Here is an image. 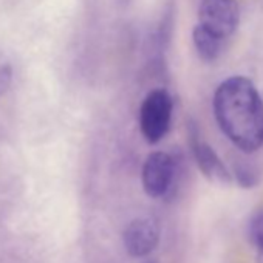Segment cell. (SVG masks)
I'll list each match as a JSON object with an SVG mask.
<instances>
[{
    "label": "cell",
    "mask_w": 263,
    "mask_h": 263,
    "mask_svg": "<svg viewBox=\"0 0 263 263\" xmlns=\"http://www.w3.org/2000/svg\"><path fill=\"white\" fill-rule=\"evenodd\" d=\"M125 251L132 257H146L155 251L160 243V228L152 218H135L122 234Z\"/></svg>",
    "instance_id": "8992f818"
},
{
    "label": "cell",
    "mask_w": 263,
    "mask_h": 263,
    "mask_svg": "<svg viewBox=\"0 0 263 263\" xmlns=\"http://www.w3.org/2000/svg\"><path fill=\"white\" fill-rule=\"evenodd\" d=\"M234 175L237 183L245 189H251L258 184V172L248 163H237Z\"/></svg>",
    "instance_id": "ba28073f"
},
{
    "label": "cell",
    "mask_w": 263,
    "mask_h": 263,
    "mask_svg": "<svg viewBox=\"0 0 263 263\" xmlns=\"http://www.w3.org/2000/svg\"><path fill=\"white\" fill-rule=\"evenodd\" d=\"M238 4L235 0H201L198 24L226 41L238 27Z\"/></svg>",
    "instance_id": "3957f363"
},
{
    "label": "cell",
    "mask_w": 263,
    "mask_h": 263,
    "mask_svg": "<svg viewBox=\"0 0 263 263\" xmlns=\"http://www.w3.org/2000/svg\"><path fill=\"white\" fill-rule=\"evenodd\" d=\"M174 102L171 95L160 88L151 91L140 108V130L149 144H158L171 128Z\"/></svg>",
    "instance_id": "7a4b0ae2"
},
{
    "label": "cell",
    "mask_w": 263,
    "mask_h": 263,
    "mask_svg": "<svg viewBox=\"0 0 263 263\" xmlns=\"http://www.w3.org/2000/svg\"><path fill=\"white\" fill-rule=\"evenodd\" d=\"M175 161L166 152L151 154L143 166V187L152 198H163L172 189L175 178Z\"/></svg>",
    "instance_id": "277c9868"
},
{
    "label": "cell",
    "mask_w": 263,
    "mask_h": 263,
    "mask_svg": "<svg viewBox=\"0 0 263 263\" xmlns=\"http://www.w3.org/2000/svg\"><path fill=\"white\" fill-rule=\"evenodd\" d=\"M248 238L258 249L263 246V209H258L248 223Z\"/></svg>",
    "instance_id": "9c48e42d"
},
{
    "label": "cell",
    "mask_w": 263,
    "mask_h": 263,
    "mask_svg": "<svg viewBox=\"0 0 263 263\" xmlns=\"http://www.w3.org/2000/svg\"><path fill=\"white\" fill-rule=\"evenodd\" d=\"M214 115L228 140L245 154L263 146V99L245 76L223 81L214 93Z\"/></svg>",
    "instance_id": "6da1fadb"
},
{
    "label": "cell",
    "mask_w": 263,
    "mask_h": 263,
    "mask_svg": "<svg viewBox=\"0 0 263 263\" xmlns=\"http://www.w3.org/2000/svg\"><path fill=\"white\" fill-rule=\"evenodd\" d=\"M192 42H194L195 51L201 61L214 62L220 56L224 41L220 39L218 36H215L208 28L197 24L192 30Z\"/></svg>",
    "instance_id": "52a82bcc"
},
{
    "label": "cell",
    "mask_w": 263,
    "mask_h": 263,
    "mask_svg": "<svg viewBox=\"0 0 263 263\" xmlns=\"http://www.w3.org/2000/svg\"><path fill=\"white\" fill-rule=\"evenodd\" d=\"M257 263H263V246L258 248V254H257Z\"/></svg>",
    "instance_id": "8fae6325"
},
{
    "label": "cell",
    "mask_w": 263,
    "mask_h": 263,
    "mask_svg": "<svg viewBox=\"0 0 263 263\" xmlns=\"http://www.w3.org/2000/svg\"><path fill=\"white\" fill-rule=\"evenodd\" d=\"M11 81H13V67L10 61L0 53V96L10 88Z\"/></svg>",
    "instance_id": "30bf717a"
},
{
    "label": "cell",
    "mask_w": 263,
    "mask_h": 263,
    "mask_svg": "<svg viewBox=\"0 0 263 263\" xmlns=\"http://www.w3.org/2000/svg\"><path fill=\"white\" fill-rule=\"evenodd\" d=\"M187 135H189V144H191L194 160L198 169L201 171V174L211 181H215L220 184H229L232 181V177L228 167L215 154V151L201 140L200 132L195 124H189Z\"/></svg>",
    "instance_id": "5b68a950"
}]
</instances>
